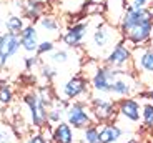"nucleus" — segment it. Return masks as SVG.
Wrapping results in <instances>:
<instances>
[{
    "label": "nucleus",
    "mask_w": 153,
    "mask_h": 143,
    "mask_svg": "<svg viewBox=\"0 0 153 143\" xmlns=\"http://www.w3.org/2000/svg\"><path fill=\"white\" fill-rule=\"evenodd\" d=\"M118 28L122 32L123 40L131 48L140 45H148L153 32V10L126 5L123 17L118 23Z\"/></svg>",
    "instance_id": "f257e3e1"
},
{
    "label": "nucleus",
    "mask_w": 153,
    "mask_h": 143,
    "mask_svg": "<svg viewBox=\"0 0 153 143\" xmlns=\"http://www.w3.org/2000/svg\"><path fill=\"white\" fill-rule=\"evenodd\" d=\"M92 25L93 28L87 37L85 50L92 60L103 62L111 48L123 40L122 32L117 25L110 23L107 19H100V17H97V22H92Z\"/></svg>",
    "instance_id": "f03ea898"
},
{
    "label": "nucleus",
    "mask_w": 153,
    "mask_h": 143,
    "mask_svg": "<svg viewBox=\"0 0 153 143\" xmlns=\"http://www.w3.org/2000/svg\"><path fill=\"white\" fill-rule=\"evenodd\" d=\"M85 70H90L85 73V77L90 82L92 97H110L111 85H113V80L118 70L110 68L98 60H90L88 65H85Z\"/></svg>",
    "instance_id": "7ed1b4c3"
},
{
    "label": "nucleus",
    "mask_w": 153,
    "mask_h": 143,
    "mask_svg": "<svg viewBox=\"0 0 153 143\" xmlns=\"http://www.w3.org/2000/svg\"><path fill=\"white\" fill-rule=\"evenodd\" d=\"M133 72L145 90L153 88V47L140 45L131 48Z\"/></svg>",
    "instance_id": "20e7f679"
},
{
    "label": "nucleus",
    "mask_w": 153,
    "mask_h": 143,
    "mask_svg": "<svg viewBox=\"0 0 153 143\" xmlns=\"http://www.w3.org/2000/svg\"><path fill=\"white\" fill-rule=\"evenodd\" d=\"M143 92L142 83L138 82L135 72L130 70H118V73L113 80L111 85V93L110 98H113L115 102L122 100V98H131V97H138Z\"/></svg>",
    "instance_id": "39448f33"
},
{
    "label": "nucleus",
    "mask_w": 153,
    "mask_h": 143,
    "mask_svg": "<svg viewBox=\"0 0 153 143\" xmlns=\"http://www.w3.org/2000/svg\"><path fill=\"white\" fill-rule=\"evenodd\" d=\"M65 118L67 123L73 130H83V128L97 123L93 112L90 108V103H87L83 100H73L72 103H68V107L65 110Z\"/></svg>",
    "instance_id": "423d86ee"
},
{
    "label": "nucleus",
    "mask_w": 153,
    "mask_h": 143,
    "mask_svg": "<svg viewBox=\"0 0 153 143\" xmlns=\"http://www.w3.org/2000/svg\"><path fill=\"white\" fill-rule=\"evenodd\" d=\"M117 123L138 125L142 123V103L138 97L122 98L117 102Z\"/></svg>",
    "instance_id": "0eeeda50"
},
{
    "label": "nucleus",
    "mask_w": 153,
    "mask_h": 143,
    "mask_svg": "<svg viewBox=\"0 0 153 143\" xmlns=\"http://www.w3.org/2000/svg\"><path fill=\"white\" fill-rule=\"evenodd\" d=\"M103 63L113 70H130L133 72V57H131V47L122 40L113 47L110 53L105 57Z\"/></svg>",
    "instance_id": "6e6552de"
},
{
    "label": "nucleus",
    "mask_w": 153,
    "mask_h": 143,
    "mask_svg": "<svg viewBox=\"0 0 153 143\" xmlns=\"http://www.w3.org/2000/svg\"><path fill=\"white\" fill-rule=\"evenodd\" d=\"M90 108L97 123H108L117 120V102L110 97H90Z\"/></svg>",
    "instance_id": "1a4fd4ad"
},
{
    "label": "nucleus",
    "mask_w": 153,
    "mask_h": 143,
    "mask_svg": "<svg viewBox=\"0 0 153 143\" xmlns=\"http://www.w3.org/2000/svg\"><path fill=\"white\" fill-rule=\"evenodd\" d=\"M63 97L65 100H76L80 97H92V88H90V82L85 75H73L63 83L62 87Z\"/></svg>",
    "instance_id": "9d476101"
},
{
    "label": "nucleus",
    "mask_w": 153,
    "mask_h": 143,
    "mask_svg": "<svg viewBox=\"0 0 153 143\" xmlns=\"http://www.w3.org/2000/svg\"><path fill=\"white\" fill-rule=\"evenodd\" d=\"M90 27H92V20L75 22L73 25H70L67 28V32L63 33L62 40L70 48H78V47L85 45V40H87L88 33H90Z\"/></svg>",
    "instance_id": "9b49d317"
},
{
    "label": "nucleus",
    "mask_w": 153,
    "mask_h": 143,
    "mask_svg": "<svg viewBox=\"0 0 153 143\" xmlns=\"http://www.w3.org/2000/svg\"><path fill=\"white\" fill-rule=\"evenodd\" d=\"M20 35L12 33V32H5L0 35V68L7 63V60L13 55H17V52L20 50Z\"/></svg>",
    "instance_id": "f8f14e48"
},
{
    "label": "nucleus",
    "mask_w": 153,
    "mask_h": 143,
    "mask_svg": "<svg viewBox=\"0 0 153 143\" xmlns=\"http://www.w3.org/2000/svg\"><path fill=\"white\" fill-rule=\"evenodd\" d=\"M23 103L28 107L30 110V120H32V125L37 128L43 127V123L47 122V110H43L38 103V95L35 92L32 93H27L25 97H23Z\"/></svg>",
    "instance_id": "ddd939ff"
},
{
    "label": "nucleus",
    "mask_w": 153,
    "mask_h": 143,
    "mask_svg": "<svg viewBox=\"0 0 153 143\" xmlns=\"http://www.w3.org/2000/svg\"><path fill=\"white\" fill-rule=\"evenodd\" d=\"M100 125V143H120L125 136L126 130L117 122H108V123Z\"/></svg>",
    "instance_id": "4468645a"
},
{
    "label": "nucleus",
    "mask_w": 153,
    "mask_h": 143,
    "mask_svg": "<svg viewBox=\"0 0 153 143\" xmlns=\"http://www.w3.org/2000/svg\"><path fill=\"white\" fill-rule=\"evenodd\" d=\"M20 43H22L23 50L37 52L40 42H38V32L33 25H27V27L20 32Z\"/></svg>",
    "instance_id": "2eb2a0df"
},
{
    "label": "nucleus",
    "mask_w": 153,
    "mask_h": 143,
    "mask_svg": "<svg viewBox=\"0 0 153 143\" xmlns=\"http://www.w3.org/2000/svg\"><path fill=\"white\" fill-rule=\"evenodd\" d=\"M52 138L55 140V143H75V133L67 122H60L55 125Z\"/></svg>",
    "instance_id": "dca6fc26"
},
{
    "label": "nucleus",
    "mask_w": 153,
    "mask_h": 143,
    "mask_svg": "<svg viewBox=\"0 0 153 143\" xmlns=\"http://www.w3.org/2000/svg\"><path fill=\"white\" fill-rule=\"evenodd\" d=\"M43 5L42 2H37V0H23L22 2V8H23V13L28 20H37L40 19L43 12Z\"/></svg>",
    "instance_id": "f3484780"
},
{
    "label": "nucleus",
    "mask_w": 153,
    "mask_h": 143,
    "mask_svg": "<svg viewBox=\"0 0 153 143\" xmlns=\"http://www.w3.org/2000/svg\"><path fill=\"white\" fill-rule=\"evenodd\" d=\"M138 98L142 103V127L146 130H153V103L143 97Z\"/></svg>",
    "instance_id": "a211bd4d"
},
{
    "label": "nucleus",
    "mask_w": 153,
    "mask_h": 143,
    "mask_svg": "<svg viewBox=\"0 0 153 143\" xmlns=\"http://www.w3.org/2000/svg\"><path fill=\"white\" fill-rule=\"evenodd\" d=\"M80 143H100V125L93 123L82 130Z\"/></svg>",
    "instance_id": "6ab92c4d"
},
{
    "label": "nucleus",
    "mask_w": 153,
    "mask_h": 143,
    "mask_svg": "<svg viewBox=\"0 0 153 143\" xmlns=\"http://www.w3.org/2000/svg\"><path fill=\"white\" fill-rule=\"evenodd\" d=\"M5 27H7V30L12 32V33L20 35V32L25 28V25H23V19H20V17H17V15H12L5 20Z\"/></svg>",
    "instance_id": "aec40b11"
},
{
    "label": "nucleus",
    "mask_w": 153,
    "mask_h": 143,
    "mask_svg": "<svg viewBox=\"0 0 153 143\" xmlns=\"http://www.w3.org/2000/svg\"><path fill=\"white\" fill-rule=\"evenodd\" d=\"M40 27H42L43 30L50 32V33H55V32L60 28V25H58V22H57V19H55V17L43 15V17H40Z\"/></svg>",
    "instance_id": "412c9836"
},
{
    "label": "nucleus",
    "mask_w": 153,
    "mask_h": 143,
    "mask_svg": "<svg viewBox=\"0 0 153 143\" xmlns=\"http://www.w3.org/2000/svg\"><path fill=\"white\" fill-rule=\"evenodd\" d=\"M13 98V92L7 83H0V103L8 105Z\"/></svg>",
    "instance_id": "4be33fe9"
},
{
    "label": "nucleus",
    "mask_w": 153,
    "mask_h": 143,
    "mask_svg": "<svg viewBox=\"0 0 153 143\" xmlns=\"http://www.w3.org/2000/svg\"><path fill=\"white\" fill-rule=\"evenodd\" d=\"M0 143H17V136L8 127H0Z\"/></svg>",
    "instance_id": "5701e85b"
},
{
    "label": "nucleus",
    "mask_w": 153,
    "mask_h": 143,
    "mask_svg": "<svg viewBox=\"0 0 153 143\" xmlns=\"http://www.w3.org/2000/svg\"><path fill=\"white\" fill-rule=\"evenodd\" d=\"M68 58H70V53L67 50H55L53 53H52V60H53L55 63H60V65L67 63Z\"/></svg>",
    "instance_id": "b1692460"
},
{
    "label": "nucleus",
    "mask_w": 153,
    "mask_h": 143,
    "mask_svg": "<svg viewBox=\"0 0 153 143\" xmlns=\"http://www.w3.org/2000/svg\"><path fill=\"white\" fill-rule=\"evenodd\" d=\"M42 75L47 78V82H52V80H53V78L57 77L58 73H57V70H55L53 67L47 63V65H43V67H42Z\"/></svg>",
    "instance_id": "393cba45"
},
{
    "label": "nucleus",
    "mask_w": 153,
    "mask_h": 143,
    "mask_svg": "<svg viewBox=\"0 0 153 143\" xmlns=\"http://www.w3.org/2000/svg\"><path fill=\"white\" fill-rule=\"evenodd\" d=\"M53 48H55L53 42H52V40H45V42H42L40 45H38V48H37V55L48 53V52H52Z\"/></svg>",
    "instance_id": "a878e982"
},
{
    "label": "nucleus",
    "mask_w": 153,
    "mask_h": 143,
    "mask_svg": "<svg viewBox=\"0 0 153 143\" xmlns=\"http://www.w3.org/2000/svg\"><path fill=\"white\" fill-rule=\"evenodd\" d=\"M25 143H48V142H47V138H45L43 135L37 133V135H32V136H30V138H28Z\"/></svg>",
    "instance_id": "bb28decb"
},
{
    "label": "nucleus",
    "mask_w": 153,
    "mask_h": 143,
    "mask_svg": "<svg viewBox=\"0 0 153 143\" xmlns=\"http://www.w3.org/2000/svg\"><path fill=\"white\" fill-rule=\"evenodd\" d=\"M138 97H143V98H146V100H150L153 103V88H150V90H143Z\"/></svg>",
    "instance_id": "cd10ccee"
},
{
    "label": "nucleus",
    "mask_w": 153,
    "mask_h": 143,
    "mask_svg": "<svg viewBox=\"0 0 153 143\" xmlns=\"http://www.w3.org/2000/svg\"><path fill=\"white\" fill-rule=\"evenodd\" d=\"M38 63V57H28L27 60H25V65H27V68H32V67H35Z\"/></svg>",
    "instance_id": "c85d7f7f"
},
{
    "label": "nucleus",
    "mask_w": 153,
    "mask_h": 143,
    "mask_svg": "<svg viewBox=\"0 0 153 143\" xmlns=\"http://www.w3.org/2000/svg\"><path fill=\"white\" fill-rule=\"evenodd\" d=\"M123 143H138V140H135V138H130V140H126V142H123Z\"/></svg>",
    "instance_id": "c756f323"
},
{
    "label": "nucleus",
    "mask_w": 153,
    "mask_h": 143,
    "mask_svg": "<svg viewBox=\"0 0 153 143\" xmlns=\"http://www.w3.org/2000/svg\"><path fill=\"white\" fill-rule=\"evenodd\" d=\"M150 47H153V32H152V37H150V43H148Z\"/></svg>",
    "instance_id": "7c9ffc66"
},
{
    "label": "nucleus",
    "mask_w": 153,
    "mask_h": 143,
    "mask_svg": "<svg viewBox=\"0 0 153 143\" xmlns=\"http://www.w3.org/2000/svg\"><path fill=\"white\" fill-rule=\"evenodd\" d=\"M37 2H42V4H47V2H48V0H37Z\"/></svg>",
    "instance_id": "2f4dec72"
},
{
    "label": "nucleus",
    "mask_w": 153,
    "mask_h": 143,
    "mask_svg": "<svg viewBox=\"0 0 153 143\" xmlns=\"http://www.w3.org/2000/svg\"><path fill=\"white\" fill-rule=\"evenodd\" d=\"M125 2H126V5H128V4H130V2H131V0H125Z\"/></svg>",
    "instance_id": "473e14b6"
},
{
    "label": "nucleus",
    "mask_w": 153,
    "mask_h": 143,
    "mask_svg": "<svg viewBox=\"0 0 153 143\" xmlns=\"http://www.w3.org/2000/svg\"><path fill=\"white\" fill-rule=\"evenodd\" d=\"M90 2H98V0H90Z\"/></svg>",
    "instance_id": "72a5a7b5"
},
{
    "label": "nucleus",
    "mask_w": 153,
    "mask_h": 143,
    "mask_svg": "<svg viewBox=\"0 0 153 143\" xmlns=\"http://www.w3.org/2000/svg\"><path fill=\"white\" fill-rule=\"evenodd\" d=\"M22 2H23V0H20V4H22Z\"/></svg>",
    "instance_id": "f704fd0d"
},
{
    "label": "nucleus",
    "mask_w": 153,
    "mask_h": 143,
    "mask_svg": "<svg viewBox=\"0 0 153 143\" xmlns=\"http://www.w3.org/2000/svg\"><path fill=\"white\" fill-rule=\"evenodd\" d=\"M152 10H153V7H152Z\"/></svg>",
    "instance_id": "c9c22d12"
}]
</instances>
